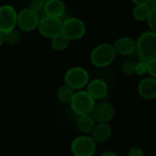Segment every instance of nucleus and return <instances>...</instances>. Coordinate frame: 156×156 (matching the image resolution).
<instances>
[{
  "label": "nucleus",
  "instance_id": "1",
  "mask_svg": "<svg viewBox=\"0 0 156 156\" xmlns=\"http://www.w3.org/2000/svg\"><path fill=\"white\" fill-rule=\"evenodd\" d=\"M136 51L141 60L150 61L156 58V32L148 30L142 33L136 41Z\"/></svg>",
  "mask_w": 156,
  "mask_h": 156
},
{
  "label": "nucleus",
  "instance_id": "2",
  "mask_svg": "<svg viewBox=\"0 0 156 156\" xmlns=\"http://www.w3.org/2000/svg\"><path fill=\"white\" fill-rule=\"evenodd\" d=\"M117 57V53L110 43H101L96 46L89 56L90 62L97 68H106L111 65Z\"/></svg>",
  "mask_w": 156,
  "mask_h": 156
},
{
  "label": "nucleus",
  "instance_id": "3",
  "mask_svg": "<svg viewBox=\"0 0 156 156\" xmlns=\"http://www.w3.org/2000/svg\"><path fill=\"white\" fill-rule=\"evenodd\" d=\"M73 112L77 116L91 114L96 105V101L85 90H75L74 95L69 103Z\"/></svg>",
  "mask_w": 156,
  "mask_h": 156
},
{
  "label": "nucleus",
  "instance_id": "4",
  "mask_svg": "<svg viewBox=\"0 0 156 156\" xmlns=\"http://www.w3.org/2000/svg\"><path fill=\"white\" fill-rule=\"evenodd\" d=\"M90 80L88 71L79 66H74L66 70L63 76L64 84L68 85L74 90H84Z\"/></svg>",
  "mask_w": 156,
  "mask_h": 156
},
{
  "label": "nucleus",
  "instance_id": "5",
  "mask_svg": "<svg viewBox=\"0 0 156 156\" xmlns=\"http://www.w3.org/2000/svg\"><path fill=\"white\" fill-rule=\"evenodd\" d=\"M97 144L90 135L81 134L72 141L70 150L74 156H94L97 152Z\"/></svg>",
  "mask_w": 156,
  "mask_h": 156
},
{
  "label": "nucleus",
  "instance_id": "6",
  "mask_svg": "<svg viewBox=\"0 0 156 156\" xmlns=\"http://www.w3.org/2000/svg\"><path fill=\"white\" fill-rule=\"evenodd\" d=\"M62 33L70 40H78L84 37L86 33V26L85 22L74 16L68 17L63 21Z\"/></svg>",
  "mask_w": 156,
  "mask_h": 156
},
{
  "label": "nucleus",
  "instance_id": "7",
  "mask_svg": "<svg viewBox=\"0 0 156 156\" xmlns=\"http://www.w3.org/2000/svg\"><path fill=\"white\" fill-rule=\"evenodd\" d=\"M40 18V15L33 12L29 7L24 8L19 12H17V27L20 31L26 33L32 32L37 29Z\"/></svg>",
  "mask_w": 156,
  "mask_h": 156
},
{
  "label": "nucleus",
  "instance_id": "8",
  "mask_svg": "<svg viewBox=\"0 0 156 156\" xmlns=\"http://www.w3.org/2000/svg\"><path fill=\"white\" fill-rule=\"evenodd\" d=\"M62 25L63 20L61 18L44 16L40 18L37 29L42 37L51 39L62 33Z\"/></svg>",
  "mask_w": 156,
  "mask_h": 156
},
{
  "label": "nucleus",
  "instance_id": "9",
  "mask_svg": "<svg viewBox=\"0 0 156 156\" xmlns=\"http://www.w3.org/2000/svg\"><path fill=\"white\" fill-rule=\"evenodd\" d=\"M17 12L10 5H0V31L5 33L17 27Z\"/></svg>",
  "mask_w": 156,
  "mask_h": 156
},
{
  "label": "nucleus",
  "instance_id": "10",
  "mask_svg": "<svg viewBox=\"0 0 156 156\" xmlns=\"http://www.w3.org/2000/svg\"><path fill=\"white\" fill-rule=\"evenodd\" d=\"M91 115L96 122L109 123L115 116V108L108 101H102L97 104L96 103Z\"/></svg>",
  "mask_w": 156,
  "mask_h": 156
},
{
  "label": "nucleus",
  "instance_id": "11",
  "mask_svg": "<svg viewBox=\"0 0 156 156\" xmlns=\"http://www.w3.org/2000/svg\"><path fill=\"white\" fill-rule=\"evenodd\" d=\"M86 88V90L95 101H101L105 99L108 93V85L102 79H94L89 80Z\"/></svg>",
  "mask_w": 156,
  "mask_h": 156
},
{
  "label": "nucleus",
  "instance_id": "12",
  "mask_svg": "<svg viewBox=\"0 0 156 156\" xmlns=\"http://www.w3.org/2000/svg\"><path fill=\"white\" fill-rule=\"evenodd\" d=\"M139 95L147 101L156 100V79L147 77L143 79L137 87Z\"/></svg>",
  "mask_w": 156,
  "mask_h": 156
},
{
  "label": "nucleus",
  "instance_id": "13",
  "mask_svg": "<svg viewBox=\"0 0 156 156\" xmlns=\"http://www.w3.org/2000/svg\"><path fill=\"white\" fill-rule=\"evenodd\" d=\"M117 55L130 56L136 52V41L130 37H121L112 44Z\"/></svg>",
  "mask_w": 156,
  "mask_h": 156
},
{
  "label": "nucleus",
  "instance_id": "14",
  "mask_svg": "<svg viewBox=\"0 0 156 156\" xmlns=\"http://www.w3.org/2000/svg\"><path fill=\"white\" fill-rule=\"evenodd\" d=\"M112 135V129L109 123L97 122L92 130L90 136L97 144H104L108 142Z\"/></svg>",
  "mask_w": 156,
  "mask_h": 156
},
{
  "label": "nucleus",
  "instance_id": "15",
  "mask_svg": "<svg viewBox=\"0 0 156 156\" xmlns=\"http://www.w3.org/2000/svg\"><path fill=\"white\" fill-rule=\"evenodd\" d=\"M65 4L63 0H46L43 8V14L47 16L61 18L65 13Z\"/></svg>",
  "mask_w": 156,
  "mask_h": 156
},
{
  "label": "nucleus",
  "instance_id": "16",
  "mask_svg": "<svg viewBox=\"0 0 156 156\" xmlns=\"http://www.w3.org/2000/svg\"><path fill=\"white\" fill-rule=\"evenodd\" d=\"M96 123L97 122H96L95 119L93 118V116L91 114H86V115L78 116V119L76 122V126H77L78 131L81 133V134L90 135Z\"/></svg>",
  "mask_w": 156,
  "mask_h": 156
},
{
  "label": "nucleus",
  "instance_id": "17",
  "mask_svg": "<svg viewBox=\"0 0 156 156\" xmlns=\"http://www.w3.org/2000/svg\"><path fill=\"white\" fill-rule=\"evenodd\" d=\"M74 92L75 90L74 89H72L71 87H69L68 85L66 84H63L62 86H60L57 90V92H56V97H57V100L63 103V104H67V103H70L74 95Z\"/></svg>",
  "mask_w": 156,
  "mask_h": 156
},
{
  "label": "nucleus",
  "instance_id": "18",
  "mask_svg": "<svg viewBox=\"0 0 156 156\" xmlns=\"http://www.w3.org/2000/svg\"><path fill=\"white\" fill-rule=\"evenodd\" d=\"M151 9L152 7L150 6V5H135L132 9V16L137 21H146Z\"/></svg>",
  "mask_w": 156,
  "mask_h": 156
},
{
  "label": "nucleus",
  "instance_id": "19",
  "mask_svg": "<svg viewBox=\"0 0 156 156\" xmlns=\"http://www.w3.org/2000/svg\"><path fill=\"white\" fill-rule=\"evenodd\" d=\"M50 40L51 47L55 51H63L65 48H67L70 43V40L63 33L58 34L57 36L51 37Z\"/></svg>",
  "mask_w": 156,
  "mask_h": 156
},
{
  "label": "nucleus",
  "instance_id": "20",
  "mask_svg": "<svg viewBox=\"0 0 156 156\" xmlns=\"http://www.w3.org/2000/svg\"><path fill=\"white\" fill-rule=\"evenodd\" d=\"M20 39H21V31L17 27H15L4 33V42L9 45L17 44L20 41Z\"/></svg>",
  "mask_w": 156,
  "mask_h": 156
},
{
  "label": "nucleus",
  "instance_id": "21",
  "mask_svg": "<svg viewBox=\"0 0 156 156\" xmlns=\"http://www.w3.org/2000/svg\"><path fill=\"white\" fill-rule=\"evenodd\" d=\"M44 4H45V0H30L29 8L33 12H35L36 14L40 15V13H43Z\"/></svg>",
  "mask_w": 156,
  "mask_h": 156
},
{
  "label": "nucleus",
  "instance_id": "22",
  "mask_svg": "<svg viewBox=\"0 0 156 156\" xmlns=\"http://www.w3.org/2000/svg\"><path fill=\"white\" fill-rule=\"evenodd\" d=\"M137 76L143 77L146 74H148V66H147V61L144 60H139L135 64V73Z\"/></svg>",
  "mask_w": 156,
  "mask_h": 156
},
{
  "label": "nucleus",
  "instance_id": "23",
  "mask_svg": "<svg viewBox=\"0 0 156 156\" xmlns=\"http://www.w3.org/2000/svg\"><path fill=\"white\" fill-rule=\"evenodd\" d=\"M135 64L133 61L131 60H127L125 61L122 66H121V70L122 72L125 74V75H128V76H131V75H133L135 73Z\"/></svg>",
  "mask_w": 156,
  "mask_h": 156
},
{
  "label": "nucleus",
  "instance_id": "24",
  "mask_svg": "<svg viewBox=\"0 0 156 156\" xmlns=\"http://www.w3.org/2000/svg\"><path fill=\"white\" fill-rule=\"evenodd\" d=\"M147 25L150 30L156 32V8H152L147 17Z\"/></svg>",
  "mask_w": 156,
  "mask_h": 156
},
{
  "label": "nucleus",
  "instance_id": "25",
  "mask_svg": "<svg viewBox=\"0 0 156 156\" xmlns=\"http://www.w3.org/2000/svg\"><path fill=\"white\" fill-rule=\"evenodd\" d=\"M148 66V74L150 77L156 79V58L147 62Z\"/></svg>",
  "mask_w": 156,
  "mask_h": 156
},
{
  "label": "nucleus",
  "instance_id": "26",
  "mask_svg": "<svg viewBox=\"0 0 156 156\" xmlns=\"http://www.w3.org/2000/svg\"><path fill=\"white\" fill-rule=\"evenodd\" d=\"M127 156H146V154H145L144 151L142 148H140V147H132L129 151Z\"/></svg>",
  "mask_w": 156,
  "mask_h": 156
},
{
  "label": "nucleus",
  "instance_id": "27",
  "mask_svg": "<svg viewBox=\"0 0 156 156\" xmlns=\"http://www.w3.org/2000/svg\"><path fill=\"white\" fill-rule=\"evenodd\" d=\"M99 156H120L117 153H115L114 151H110V150H108V151H105V152H103Z\"/></svg>",
  "mask_w": 156,
  "mask_h": 156
},
{
  "label": "nucleus",
  "instance_id": "28",
  "mask_svg": "<svg viewBox=\"0 0 156 156\" xmlns=\"http://www.w3.org/2000/svg\"><path fill=\"white\" fill-rule=\"evenodd\" d=\"M150 0H131L134 5H149Z\"/></svg>",
  "mask_w": 156,
  "mask_h": 156
},
{
  "label": "nucleus",
  "instance_id": "29",
  "mask_svg": "<svg viewBox=\"0 0 156 156\" xmlns=\"http://www.w3.org/2000/svg\"><path fill=\"white\" fill-rule=\"evenodd\" d=\"M4 43H5V42H4V33L0 31V48L3 46Z\"/></svg>",
  "mask_w": 156,
  "mask_h": 156
},
{
  "label": "nucleus",
  "instance_id": "30",
  "mask_svg": "<svg viewBox=\"0 0 156 156\" xmlns=\"http://www.w3.org/2000/svg\"><path fill=\"white\" fill-rule=\"evenodd\" d=\"M149 5L152 8H156V0H150Z\"/></svg>",
  "mask_w": 156,
  "mask_h": 156
}]
</instances>
